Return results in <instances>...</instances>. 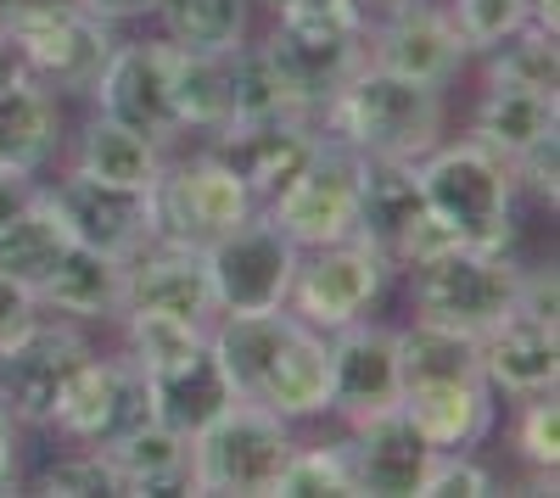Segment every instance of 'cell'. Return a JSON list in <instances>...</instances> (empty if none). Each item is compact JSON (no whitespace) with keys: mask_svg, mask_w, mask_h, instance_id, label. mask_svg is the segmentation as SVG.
<instances>
[{"mask_svg":"<svg viewBox=\"0 0 560 498\" xmlns=\"http://www.w3.org/2000/svg\"><path fill=\"white\" fill-rule=\"evenodd\" d=\"M275 493H287V498H303V493H353V471H348L342 442H331V448H292V460H287V471H280Z\"/></svg>","mask_w":560,"mask_h":498,"instance_id":"37","label":"cell"},{"mask_svg":"<svg viewBox=\"0 0 560 498\" xmlns=\"http://www.w3.org/2000/svg\"><path fill=\"white\" fill-rule=\"evenodd\" d=\"M68 12H84V0H0V28L28 34L39 23H57Z\"/></svg>","mask_w":560,"mask_h":498,"instance_id":"43","label":"cell"},{"mask_svg":"<svg viewBox=\"0 0 560 498\" xmlns=\"http://www.w3.org/2000/svg\"><path fill=\"white\" fill-rule=\"evenodd\" d=\"M247 403H264L280 420H308L331 410V342H325V331L298 325Z\"/></svg>","mask_w":560,"mask_h":498,"instance_id":"23","label":"cell"},{"mask_svg":"<svg viewBox=\"0 0 560 498\" xmlns=\"http://www.w3.org/2000/svg\"><path fill=\"white\" fill-rule=\"evenodd\" d=\"M68 236L90 252H107L118 263H129L147 241H158L152 230V197L147 191H129V186H107V179H90V174H68L62 186L51 191Z\"/></svg>","mask_w":560,"mask_h":498,"instance_id":"15","label":"cell"},{"mask_svg":"<svg viewBox=\"0 0 560 498\" xmlns=\"http://www.w3.org/2000/svg\"><path fill=\"white\" fill-rule=\"evenodd\" d=\"M359 179H364V157L331 141V134H319L308 163L292 174V186L269 202V218L298 247L348 241L359 236Z\"/></svg>","mask_w":560,"mask_h":498,"instance_id":"8","label":"cell"},{"mask_svg":"<svg viewBox=\"0 0 560 498\" xmlns=\"http://www.w3.org/2000/svg\"><path fill=\"white\" fill-rule=\"evenodd\" d=\"M398 358H404V387L482 376V342L459 336L448 325H432V320H415L409 331H398Z\"/></svg>","mask_w":560,"mask_h":498,"instance_id":"31","label":"cell"},{"mask_svg":"<svg viewBox=\"0 0 560 498\" xmlns=\"http://www.w3.org/2000/svg\"><path fill=\"white\" fill-rule=\"evenodd\" d=\"M39 308L62 313V320H107V313H124V263L73 241L62 252V263L51 269V281L39 286Z\"/></svg>","mask_w":560,"mask_h":498,"instance_id":"26","label":"cell"},{"mask_svg":"<svg viewBox=\"0 0 560 498\" xmlns=\"http://www.w3.org/2000/svg\"><path fill=\"white\" fill-rule=\"evenodd\" d=\"M275 34L264 39V51L287 84V102L298 118H319L325 102L370 62L364 45V12L359 0H292L275 12Z\"/></svg>","mask_w":560,"mask_h":498,"instance_id":"2","label":"cell"},{"mask_svg":"<svg viewBox=\"0 0 560 498\" xmlns=\"http://www.w3.org/2000/svg\"><path fill=\"white\" fill-rule=\"evenodd\" d=\"M147 197H152V230H158V241H179V247H208L213 236L236 230L247 213H258L253 191L213 152H202L191 163L158 168Z\"/></svg>","mask_w":560,"mask_h":498,"instance_id":"9","label":"cell"},{"mask_svg":"<svg viewBox=\"0 0 560 498\" xmlns=\"http://www.w3.org/2000/svg\"><path fill=\"white\" fill-rule=\"evenodd\" d=\"M129 358L140 365V376L179 365L185 353H197L208 342V325L197 320H174V313H152V308H129Z\"/></svg>","mask_w":560,"mask_h":498,"instance_id":"35","label":"cell"},{"mask_svg":"<svg viewBox=\"0 0 560 498\" xmlns=\"http://www.w3.org/2000/svg\"><path fill=\"white\" fill-rule=\"evenodd\" d=\"M129 308H152V313L208 325L219 313L213 281H208V252L179 247V241H147L124 263V313Z\"/></svg>","mask_w":560,"mask_h":498,"instance_id":"17","label":"cell"},{"mask_svg":"<svg viewBox=\"0 0 560 498\" xmlns=\"http://www.w3.org/2000/svg\"><path fill=\"white\" fill-rule=\"evenodd\" d=\"M147 398H152V420L174 426L179 437H197L202 426H213L230 403H236V387H230L219 353L202 342L197 353H185L179 365L152 370L147 376Z\"/></svg>","mask_w":560,"mask_h":498,"instance_id":"22","label":"cell"},{"mask_svg":"<svg viewBox=\"0 0 560 498\" xmlns=\"http://www.w3.org/2000/svg\"><path fill=\"white\" fill-rule=\"evenodd\" d=\"M253 118H298V112L264 45H236L230 51V123H253Z\"/></svg>","mask_w":560,"mask_h":498,"instance_id":"34","label":"cell"},{"mask_svg":"<svg viewBox=\"0 0 560 498\" xmlns=\"http://www.w3.org/2000/svg\"><path fill=\"white\" fill-rule=\"evenodd\" d=\"M319 129L308 118H253V123H219L213 129V157L253 191L258 208H269L292 186V174L308 163Z\"/></svg>","mask_w":560,"mask_h":498,"instance_id":"16","label":"cell"},{"mask_svg":"<svg viewBox=\"0 0 560 498\" xmlns=\"http://www.w3.org/2000/svg\"><path fill=\"white\" fill-rule=\"evenodd\" d=\"M420 168V191L427 208L448 224V236L459 247H482V252H504L510 247V213H516V168L499 152H488L482 141H459V146H432Z\"/></svg>","mask_w":560,"mask_h":498,"instance_id":"3","label":"cell"},{"mask_svg":"<svg viewBox=\"0 0 560 498\" xmlns=\"http://www.w3.org/2000/svg\"><path fill=\"white\" fill-rule=\"evenodd\" d=\"M482 376H488L493 392H516V398L555 392V376H560L555 320H538L527 308H510L482 336Z\"/></svg>","mask_w":560,"mask_h":498,"instance_id":"21","label":"cell"},{"mask_svg":"<svg viewBox=\"0 0 560 498\" xmlns=\"http://www.w3.org/2000/svg\"><path fill=\"white\" fill-rule=\"evenodd\" d=\"M23 79H34V73H28L23 39H18L12 28H0V84H23Z\"/></svg>","mask_w":560,"mask_h":498,"instance_id":"44","label":"cell"},{"mask_svg":"<svg viewBox=\"0 0 560 498\" xmlns=\"http://www.w3.org/2000/svg\"><path fill=\"white\" fill-rule=\"evenodd\" d=\"M68 247H73V236H68L51 191H34L7 224H0V275L39 297V286L51 281V269L62 263Z\"/></svg>","mask_w":560,"mask_h":498,"instance_id":"25","label":"cell"},{"mask_svg":"<svg viewBox=\"0 0 560 498\" xmlns=\"http://www.w3.org/2000/svg\"><path fill=\"white\" fill-rule=\"evenodd\" d=\"M12 426H18V420L0 410V493L12 487V460H18V431H12Z\"/></svg>","mask_w":560,"mask_h":498,"instance_id":"47","label":"cell"},{"mask_svg":"<svg viewBox=\"0 0 560 498\" xmlns=\"http://www.w3.org/2000/svg\"><path fill=\"white\" fill-rule=\"evenodd\" d=\"M516 448H522V460L533 471L555 476V460H560V403H555V392L527 398V410L516 420Z\"/></svg>","mask_w":560,"mask_h":498,"instance_id":"39","label":"cell"},{"mask_svg":"<svg viewBox=\"0 0 560 498\" xmlns=\"http://www.w3.org/2000/svg\"><path fill=\"white\" fill-rule=\"evenodd\" d=\"M527 7L533 0H454L448 17L465 39V51H493L499 39H510L527 23Z\"/></svg>","mask_w":560,"mask_h":498,"instance_id":"38","label":"cell"},{"mask_svg":"<svg viewBox=\"0 0 560 498\" xmlns=\"http://www.w3.org/2000/svg\"><path fill=\"white\" fill-rule=\"evenodd\" d=\"M510 168H516V179H527V186L555 208V197H560V134H555V129L538 134V141H533L516 163H510Z\"/></svg>","mask_w":560,"mask_h":498,"instance_id":"41","label":"cell"},{"mask_svg":"<svg viewBox=\"0 0 560 498\" xmlns=\"http://www.w3.org/2000/svg\"><path fill=\"white\" fill-rule=\"evenodd\" d=\"M264 7H269V12H280V7H292V0H264Z\"/></svg>","mask_w":560,"mask_h":498,"instance_id":"48","label":"cell"},{"mask_svg":"<svg viewBox=\"0 0 560 498\" xmlns=\"http://www.w3.org/2000/svg\"><path fill=\"white\" fill-rule=\"evenodd\" d=\"M319 134L353 146L359 157L420 163L443 134V96L438 84L398 79L376 62H364L319 112Z\"/></svg>","mask_w":560,"mask_h":498,"instance_id":"1","label":"cell"},{"mask_svg":"<svg viewBox=\"0 0 560 498\" xmlns=\"http://www.w3.org/2000/svg\"><path fill=\"white\" fill-rule=\"evenodd\" d=\"M387 258L370 247L364 236H348V241H325V247H308V258H298V275H292V313L314 331H342L353 320H364V308L382 297L387 286Z\"/></svg>","mask_w":560,"mask_h":498,"instance_id":"10","label":"cell"},{"mask_svg":"<svg viewBox=\"0 0 560 498\" xmlns=\"http://www.w3.org/2000/svg\"><path fill=\"white\" fill-rule=\"evenodd\" d=\"M90 96L102 102L107 118L152 134V141L163 146L168 134H179V112H174V45L158 39V45H118V51L107 57L102 79Z\"/></svg>","mask_w":560,"mask_h":498,"instance_id":"14","label":"cell"},{"mask_svg":"<svg viewBox=\"0 0 560 498\" xmlns=\"http://www.w3.org/2000/svg\"><path fill=\"white\" fill-rule=\"evenodd\" d=\"M39 297L34 292H23L18 281H7V275H0V353H7L12 342H23L34 325H39Z\"/></svg>","mask_w":560,"mask_h":498,"instance_id":"42","label":"cell"},{"mask_svg":"<svg viewBox=\"0 0 560 498\" xmlns=\"http://www.w3.org/2000/svg\"><path fill=\"white\" fill-rule=\"evenodd\" d=\"M522 297V269L504 252L448 247L415 269V320L448 325L459 336H488Z\"/></svg>","mask_w":560,"mask_h":498,"instance_id":"4","label":"cell"},{"mask_svg":"<svg viewBox=\"0 0 560 498\" xmlns=\"http://www.w3.org/2000/svg\"><path fill=\"white\" fill-rule=\"evenodd\" d=\"M342 454H348V471H353V493L398 498V493H420V476H427L438 448L420 437V426L398 403V410H382V415L359 420L353 437L342 442Z\"/></svg>","mask_w":560,"mask_h":498,"instance_id":"18","label":"cell"},{"mask_svg":"<svg viewBox=\"0 0 560 498\" xmlns=\"http://www.w3.org/2000/svg\"><path fill=\"white\" fill-rule=\"evenodd\" d=\"M459 57H465V39H459L454 17L438 7H415V0H404L376 28V39H370V62L398 79H415V84H448Z\"/></svg>","mask_w":560,"mask_h":498,"instance_id":"19","label":"cell"},{"mask_svg":"<svg viewBox=\"0 0 560 498\" xmlns=\"http://www.w3.org/2000/svg\"><path fill=\"white\" fill-rule=\"evenodd\" d=\"M23 39L28 51V73L39 90H73V96H90L107 68V57L118 51V39L107 34V23L96 12H68L57 23H39Z\"/></svg>","mask_w":560,"mask_h":498,"instance_id":"20","label":"cell"},{"mask_svg":"<svg viewBox=\"0 0 560 498\" xmlns=\"http://www.w3.org/2000/svg\"><path fill=\"white\" fill-rule=\"evenodd\" d=\"M398 403L432 448H477L493 431V387H488V376L420 381V387H404Z\"/></svg>","mask_w":560,"mask_h":498,"instance_id":"24","label":"cell"},{"mask_svg":"<svg viewBox=\"0 0 560 498\" xmlns=\"http://www.w3.org/2000/svg\"><path fill=\"white\" fill-rule=\"evenodd\" d=\"M208 281H213V303L219 313H264L280 308L292 292L298 258L303 247L280 230L269 213H247L236 230L213 236L208 247Z\"/></svg>","mask_w":560,"mask_h":498,"instance_id":"7","label":"cell"},{"mask_svg":"<svg viewBox=\"0 0 560 498\" xmlns=\"http://www.w3.org/2000/svg\"><path fill=\"white\" fill-rule=\"evenodd\" d=\"M102 454L118 471V493H168V487H185V471H191V437H179L163 420H140L135 431L107 442Z\"/></svg>","mask_w":560,"mask_h":498,"instance_id":"27","label":"cell"},{"mask_svg":"<svg viewBox=\"0 0 560 498\" xmlns=\"http://www.w3.org/2000/svg\"><path fill=\"white\" fill-rule=\"evenodd\" d=\"M331 342V410L359 426L382 410H398L404 398V358H398V331L353 320L325 336Z\"/></svg>","mask_w":560,"mask_h":498,"instance_id":"13","label":"cell"},{"mask_svg":"<svg viewBox=\"0 0 560 498\" xmlns=\"http://www.w3.org/2000/svg\"><path fill=\"white\" fill-rule=\"evenodd\" d=\"M555 129V96L544 90H527V84H504V79H488V96L477 107V134L488 152H499L504 163H516L538 134Z\"/></svg>","mask_w":560,"mask_h":498,"instance_id":"29","label":"cell"},{"mask_svg":"<svg viewBox=\"0 0 560 498\" xmlns=\"http://www.w3.org/2000/svg\"><path fill=\"white\" fill-rule=\"evenodd\" d=\"M493 79L527 84V90H544V96H555V84H560L555 34H544L538 23H522L510 39H499V45H493Z\"/></svg>","mask_w":560,"mask_h":498,"instance_id":"36","label":"cell"},{"mask_svg":"<svg viewBox=\"0 0 560 498\" xmlns=\"http://www.w3.org/2000/svg\"><path fill=\"white\" fill-rule=\"evenodd\" d=\"M84 12H96L102 23H118V17H147V12H158V0H84Z\"/></svg>","mask_w":560,"mask_h":498,"instance_id":"46","label":"cell"},{"mask_svg":"<svg viewBox=\"0 0 560 498\" xmlns=\"http://www.w3.org/2000/svg\"><path fill=\"white\" fill-rule=\"evenodd\" d=\"M57 152V102L34 79L0 84V168L34 174Z\"/></svg>","mask_w":560,"mask_h":498,"instance_id":"30","label":"cell"},{"mask_svg":"<svg viewBox=\"0 0 560 498\" xmlns=\"http://www.w3.org/2000/svg\"><path fill=\"white\" fill-rule=\"evenodd\" d=\"M359 236L376 247L387 263H398V269H420L427 258L459 247V241L448 236V224L427 208L420 168H415V163H393V157H364V179H359Z\"/></svg>","mask_w":560,"mask_h":498,"instance_id":"6","label":"cell"},{"mask_svg":"<svg viewBox=\"0 0 560 498\" xmlns=\"http://www.w3.org/2000/svg\"><path fill=\"white\" fill-rule=\"evenodd\" d=\"M39 493H118V471L102 448H90V454H73V460H57L51 471L39 476Z\"/></svg>","mask_w":560,"mask_h":498,"instance_id":"40","label":"cell"},{"mask_svg":"<svg viewBox=\"0 0 560 498\" xmlns=\"http://www.w3.org/2000/svg\"><path fill=\"white\" fill-rule=\"evenodd\" d=\"M84 353L90 342L73 331V320H45L39 313V325L0 353V410L23 426H51L57 398Z\"/></svg>","mask_w":560,"mask_h":498,"instance_id":"12","label":"cell"},{"mask_svg":"<svg viewBox=\"0 0 560 498\" xmlns=\"http://www.w3.org/2000/svg\"><path fill=\"white\" fill-rule=\"evenodd\" d=\"M158 17L179 51L224 57L247 39V0H158Z\"/></svg>","mask_w":560,"mask_h":498,"instance_id":"32","label":"cell"},{"mask_svg":"<svg viewBox=\"0 0 560 498\" xmlns=\"http://www.w3.org/2000/svg\"><path fill=\"white\" fill-rule=\"evenodd\" d=\"M174 112H179V129L230 123V51L202 57L174 45Z\"/></svg>","mask_w":560,"mask_h":498,"instance_id":"33","label":"cell"},{"mask_svg":"<svg viewBox=\"0 0 560 498\" xmlns=\"http://www.w3.org/2000/svg\"><path fill=\"white\" fill-rule=\"evenodd\" d=\"M140 420H152V398H147V376L140 365L124 358H96L84 353L79 370L68 376L62 398H57V431L90 442V448H107L124 431H135Z\"/></svg>","mask_w":560,"mask_h":498,"instance_id":"11","label":"cell"},{"mask_svg":"<svg viewBox=\"0 0 560 498\" xmlns=\"http://www.w3.org/2000/svg\"><path fill=\"white\" fill-rule=\"evenodd\" d=\"M79 174L90 179H107V186H129V191H152V179L163 168L158 157V141L152 134H140L118 118H90L84 134H79V157H73Z\"/></svg>","mask_w":560,"mask_h":498,"instance_id":"28","label":"cell"},{"mask_svg":"<svg viewBox=\"0 0 560 498\" xmlns=\"http://www.w3.org/2000/svg\"><path fill=\"white\" fill-rule=\"evenodd\" d=\"M292 431L264 403L236 398L230 410L191 437V471L185 487L197 493H275L280 471L292 460Z\"/></svg>","mask_w":560,"mask_h":498,"instance_id":"5","label":"cell"},{"mask_svg":"<svg viewBox=\"0 0 560 498\" xmlns=\"http://www.w3.org/2000/svg\"><path fill=\"white\" fill-rule=\"evenodd\" d=\"M34 197V174H18V168H0V224H7L23 202Z\"/></svg>","mask_w":560,"mask_h":498,"instance_id":"45","label":"cell"}]
</instances>
